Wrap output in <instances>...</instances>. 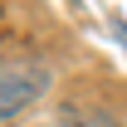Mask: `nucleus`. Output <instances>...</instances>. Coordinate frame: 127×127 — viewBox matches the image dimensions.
Returning a JSON list of instances; mask_svg holds the SVG:
<instances>
[{
	"instance_id": "nucleus-1",
	"label": "nucleus",
	"mask_w": 127,
	"mask_h": 127,
	"mask_svg": "<svg viewBox=\"0 0 127 127\" xmlns=\"http://www.w3.org/2000/svg\"><path fill=\"white\" fill-rule=\"evenodd\" d=\"M49 88V68L39 64H25V68H5L0 73V117H20V112L39 103Z\"/></svg>"
},
{
	"instance_id": "nucleus-2",
	"label": "nucleus",
	"mask_w": 127,
	"mask_h": 127,
	"mask_svg": "<svg viewBox=\"0 0 127 127\" xmlns=\"http://www.w3.org/2000/svg\"><path fill=\"white\" fill-rule=\"evenodd\" d=\"M44 127H117V117L112 112H98V108H64L54 122Z\"/></svg>"
},
{
	"instance_id": "nucleus-3",
	"label": "nucleus",
	"mask_w": 127,
	"mask_h": 127,
	"mask_svg": "<svg viewBox=\"0 0 127 127\" xmlns=\"http://www.w3.org/2000/svg\"><path fill=\"white\" fill-rule=\"evenodd\" d=\"M112 30H117V39H122V49H127V20H122V15L112 20Z\"/></svg>"
},
{
	"instance_id": "nucleus-4",
	"label": "nucleus",
	"mask_w": 127,
	"mask_h": 127,
	"mask_svg": "<svg viewBox=\"0 0 127 127\" xmlns=\"http://www.w3.org/2000/svg\"><path fill=\"white\" fill-rule=\"evenodd\" d=\"M68 5H78V0H68Z\"/></svg>"
}]
</instances>
